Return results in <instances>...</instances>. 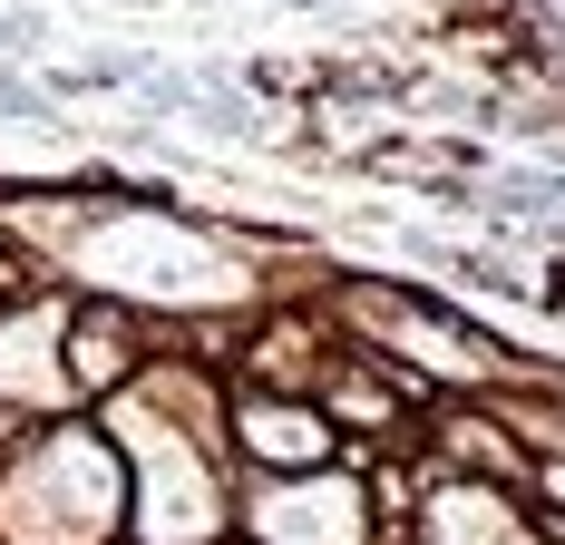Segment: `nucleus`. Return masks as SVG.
Masks as SVG:
<instances>
[{
  "label": "nucleus",
  "mask_w": 565,
  "mask_h": 545,
  "mask_svg": "<svg viewBox=\"0 0 565 545\" xmlns=\"http://www.w3.org/2000/svg\"><path fill=\"white\" fill-rule=\"evenodd\" d=\"M0 40L10 50H40V10H0Z\"/></svg>",
  "instance_id": "nucleus-2"
},
{
  "label": "nucleus",
  "mask_w": 565,
  "mask_h": 545,
  "mask_svg": "<svg viewBox=\"0 0 565 545\" xmlns=\"http://www.w3.org/2000/svg\"><path fill=\"white\" fill-rule=\"evenodd\" d=\"M0 117H50V98H40L30 78H0Z\"/></svg>",
  "instance_id": "nucleus-1"
}]
</instances>
